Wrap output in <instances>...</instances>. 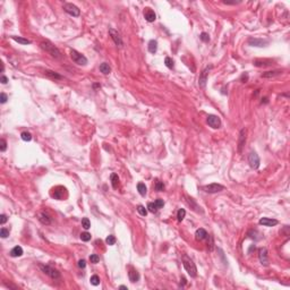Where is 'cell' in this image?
<instances>
[{
    "label": "cell",
    "mask_w": 290,
    "mask_h": 290,
    "mask_svg": "<svg viewBox=\"0 0 290 290\" xmlns=\"http://www.w3.org/2000/svg\"><path fill=\"white\" fill-rule=\"evenodd\" d=\"M65 188L63 187H56L54 189H53V193H52L51 195L52 197H54L56 199H62L63 198V193H65Z\"/></svg>",
    "instance_id": "2e32d148"
},
{
    "label": "cell",
    "mask_w": 290,
    "mask_h": 290,
    "mask_svg": "<svg viewBox=\"0 0 290 290\" xmlns=\"http://www.w3.org/2000/svg\"><path fill=\"white\" fill-rule=\"evenodd\" d=\"M147 208H148V211L151 212V213H156L158 212V206L155 205V203H148L147 204Z\"/></svg>",
    "instance_id": "4dcf8cb0"
},
{
    "label": "cell",
    "mask_w": 290,
    "mask_h": 290,
    "mask_svg": "<svg viewBox=\"0 0 290 290\" xmlns=\"http://www.w3.org/2000/svg\"><path fill=\"white\" fill-rule=\"evenodd\" d=\"M211 68H212V66L207 67L206 69H204V70L202 72L201 76H199V79H198V85H199V87H205L206 82H207V75H208V72H210Z\"/></svg>",
    "instance_id": "30bf717a"
},
{
    "label": "cell",
    "mask_w": 290,
    "mask_h": 290,
    "mask_svg": "<svg viewBox=\"0 0 290 290\" xmlns=\"http://www.w3.org/2000/svg\"><path fill=\"white\" fill-rule=\"evenodd\" d=\"M119 289H126V290H127L128 288H127L126 286H120V287H119Z\"/></svg>",
    "instance_id": "681fc988"
},
{
    "label": "cell",
    "mask_w": 290,
    "mask_h": 290,
    "mask_svg": "<svg viewBox=\"0 0 290 290\" xmlns=\"http://www.w3.org/2000/svg\"><path fill=\"white\" fill-rule=\"evenodd\" d=\"M81 239H82L83 241H89V240H91V234H90V232H82V234H81Z\"/></svg>",
    "instance_id": "74e56055"
},
{
    "label": "cell",
    "mask_w": 290,
    "mask_h": 290,
    "mask_svg": "<svg viewBox=\"0 0 290 290\" xmlns=\"http://www.w3.org/2000/svg\"><path fill=\"white\" fill-rule=\"evenodd\" d=\"M94 87H95V89H96V87H100V85H99V84H94Z\"/></svg>",
    "instance_id": "f907efd6"
},
{
    "label": "cell",
    "mask_w": 290,
    "mask_h": 290,
    "mask_svg": "<svg viewBox=\"0 0 290 290\" xmlns=\"http://www.w3.org/2000/svg\"><path fill=\"white\" fill-rule=\"evenodd\" d=\"M110 180H111V185L114 187V189H117L118 186H119V177L117 174H111L110 176Z\"/></svg>",
    "instance_id": "603a6c76"
},
{
    "label": "cell",
    "mask_w": 290,
    "mask_h": 290,
    "mask_svg": "<svg viewBox=\"0 0 290 290\" xmlns=\"http://www.w3.org/2000/svg\"><path fill=\"white\" fill-rule=\"evenodd\" d=\"M185 215H186V211L184 208H179L178 212H177V219H178V221H183Z\"/></svg>",
    "instance_id": "83f0119b"
},
{
    "label": "cell",
    "mask_w": 290,
    "mask_h": 290,
    "mask_svg": "<svg viewBox=\"0 0 290 290\" xmlns=\"http://www.w3.org/2000/svg\"><path fill=\"white\" fill-rule=\"evenodd\" d=\"M144 17L145 20L148 22V23H152L156 20V15L154 10H152L151 8H145L144 10Z\"/></svg>",
    "instance_id": "5bb4252c"
},
{
    "label": "cell",
    "mask_w": 290,
    "mask_h": 290,
    "mask_svg": "<svg viewBox=\"0 0 290 290\" xmlns=\"http://www.w3.org/2000/svg\"><path fill=\"white\" fill-rule=\"evenodd\" d=\"M63 10L66 11L67 14H69L70 16H74V17H78L79 14H81V10L78 9L77 6H75L74 3H65L63 5Z\"/></svg>",
    "instance_id": "8992f818"
},
{
    "label": "cell",
    "mask_w": 290,
    "mask_h": 290,
    "mask_svg": "<svg viewBox=\"0 0 290 290\" xmlns=\"http://www.w3.org/2000/svg\"><path fill=\"white\" fill-rule=\"evenodd\" d=\"M248 163L253 169H257L259 167V156L256 152H250L248 155Z\"/></svg>",
    "instance_id": "ba28073f"
},
{
    "label": "cell",
    "mask_w": 290,
    "mask_h": 290,
    "mask_svg": "<svg viewBox=\"0 0 290 290\" xmlns=\"http://www.w3.org/2000/svg\"><path fill=\"white\" fill-rule=\"evenodd\" d=\"M38 219H39V221H40L41 223H43V224H50L52 222V219L50 218V215L47 214V213H43V212L39 214Z\"/></svg>",
    "instance_id": "e0dca14e"
},
{
    "label": "cell",
    "mask_w": 290,
    "mask_h": 290,
    "mask_svg": "<svg viewBox=\"0 0 290 290\" xmlns=\"http://www.w3.org/2000/svg\"><path fill=\"white\" fill-rule=\"evenodd\" d=\"M70 57H72V61L75 62V63H77V65H79V66L87 65V58L84 54L77 52L76 50H72L70 51Z\"/></svg>",
    "instance_id": "277c9868"
},
{
    "label": "cell",
    "mask_w": 290,
    "mask_h": 290,
    "mask_svg": "<svg viewBox=\"0 0 290 290\" xmlns=\"http://www.w3.org/2000/svg\"><path fill=\"white\" fill-rule=\"evenodd\" d=\"M128 278H129V280H130L132 282H137V281L139 280V274H138L137 271L132 270V271L128 272Z\"/></svg>",
    "instance_id": "44dd1931"
},
{
    "label": "cell",
    "mask_w": 290,
    "mask_h": 290,
    "mask_svg": "<svg viewBox=\"0 0 290 290\" xmlns=\"http://www.w3.org/2000/svg\"><path fill=\"white\" fill-rule=\"evenodd\" d=\"M109 33H110V35H111V39H112L114 42L116 43V45L121 48V47L124 45V42H123V40H121L120 34L116 31V30H114V29H110V30H109Z\"/></svg>",
    "instance_id": "9c48e42d"
},
{
    "label": "cell",
    "mask_w": 290,
    "mask_h": 290,
    "mask_svg": "<svg viewBox=\"0 0 290 290\" xmlns=\"http://www.w3.org/2000/svg\"><path fill=\"white\" fill-rule=\"evenodd\" d=\"M259 262L263 264V265H269V259H268V249L266 248H261L259 250Z\"/></svg>",
    "instance_id": "4fadbf2b"
},
{
    "label": "cell",
    "mask_w": 290,
    "mask_h": 290,
    "mask_svg": "<svg viewBox=\"0 0 290 290\" xmlns=\"http://www.w3.org/2000/svg\"><path fill=\"white\" fill-rule=\"evenodd\" d=\"M40 47H41V49H43L45 52H48L52 58H54V59H60V58H61V52H60V50H59L56 45H53L50 41L41 42V43H40Z\"/></svg>",
    "instance_id": "6da1fadb"
},
{
    "label": "cell",
    "mask_w": 290,
    "mask_h": 290,
    "mask_svg": "<svg viewBox=\"0 0 290 290\" xmlns=\"http://www.w3.org/2000/svg\"><path fill=\"white\" fill-rule=\"evenodd\" d=\"M148 51L151 52V53H155L156 50H158V42L155 40H151V41L148 42Z\"/></svg>",
    "instance_id": "cb8c5ba5"
},
{
    "label": "cell",
    "mask_w": 290,
    "mask_h": 290,
    "mask_svg": "<svg viewBox=\"0 0 290 290\" xmlns=\"http://www.w3.org/2000/svg\"><path fill=\"white\" fill-rule=\"evenodd\" d=\"M154 203H155V205L158 206V208H161V207H163V205H165V201L161 199V198H158Z\"/></svg>",
    "instance_id": "b9f144b4"
},
{
    "label": "cell",
    "mask_w": 290,
    "mask_h": 290,
    "mask_svg": "<svg viewBox=\"0 0 290 290\" xmlns=\"http://www.w3.org/2000/svg\"><path fill=\"white\" fill-rule=\"evenodd\" d=\"M90 261H91V263H94V264H96V263H99V261H100V257L96 255V254H92L91 256H90Z\"/></svg>",
    "instance_id": "f35d334b"
},
{
    "label": "cell",
    "mask_w": 290,
    "mask_h": 290,
    "mask_svg": "<svg viewBox=\"0 0 290 290\" xmlns=\"http://www.w3.org/2000/svg\"><path fill=\"white\" fill-rule=\"evenodd\" d=\"M100 72H102V74H104V75H109L111 72V67L109 66V63L103 62V63L100 65Z\"/></svg>",
    "instance_id": "ffe728a7"
},
{
    "label": "cell",
    "mask_w": 290,
    "mask_h": 290,
    "mask_svg": "<svg viewBox=\"0 0 290 290\" xmlns=\"http://www.w3.org/2000/svg\"><path fill=\"white\" fill-rule=\"evenodd\" d=\"M206 123L210 127H212L213 129H218L221 127V120L220 118L215 116V114H208L206 119Z\"/></svg>",
    "instance_id": "52a82bcc"
},
{
    "label": "cell",
    "mask_w": 290,
    "mask_h": 290,
    "mask_svg": "<svg viewBox=\"0 0 290 290\" xmlns=\"http://www.w3.org/2000/svg\"><path fill=\"white\" fill-rule=\"evenodd\" d=\"M40 269L41 271L44 273V274H47V275H49L51 279H59L60 278V273L57 271L56 269H53L51 266H49V265H43V264H40Z\"/></svg>",
    "instance_id": "3957f363"
},
{
    "label": "cell",
    "mask_w": 290,
    "mask_h": 290,
    "mask_svg": "<svg viewBox=\"0 0 290 290\" xmlns=\"http://www.w3.org/2000/svg\"><path fill=\"white\" fill-rule=\"evenodd\" d=\"M137 212H138L142 217H146V214H147V210H146L143 205H138V206H137Z\"/></svg>",
    "instance_id": "836d02e7"
},
{
    "label": "cell",
    "mask_w": 290,
    "mask_h": 290,
    "mask_svg": "<svg viewBox=\"0 0 290 290\" xmlns=\"http://www.w3.org/2000/svg\"><path fill=\"white\" fill-rule=\"evenodd\" d=\"M181 281H183V286H185V284H186V279H185V278L183 277V278H181V280H180V282H181Z\"/></svg>",
    "instance_id": "c3c4849f"
},
{
    "label": "cell",
    "mask_w": 290,
    "mask_h": 290,
    "mask_svg": "<svg viewBox=\"0 0 290 290\" xmlns=\"http://www.w3.org/2000/svg\"><path fill=\"white\" fill-rule=\"evenodd\" d=\"M223 3H227V5H236V3H239L238 2H236V1H223Z\"/></svg>",
    "instance_id": "7dc6e473"
},
{
    "label": "cell",
    "mask_w": 290,
    "mask_h": 290,
    "mask_svg": "<svg viewBox=\"0 0 290 290\" xmlns=\"http://www.w3.org/2000/svg\"><path fill=\"white\" fill-rule=\"evenodd\" d=\"M44 75H47L48 77L53 78V79H62V76L59 75L58 72H52V70H44Z\"/></svg>",
    "instance_id": "7402d4cb"
},
{
    "label": "cell",
    "mask_w": 290,
    "mask_h": 290,
    "mask_svg": "<svg viewBox=\"0 0 290 290\" xmlns=\"http://www.w3.org/2000/svg\"><path fill=\"white\" fill-rule=\"evenodd\" d=\"M165 63H166V66L168 68H170V69H172L174 68V60L170 58V57H166V59H165Z\"/></svg>",
    "instance_id": "f546056e"
},
{
    "label": "cell",
    "mask_w": 290,
    "mask_h": 290,
    "mask_svg": "<svg viewBox=\"0 0 290 290\" xmlns=\"http://www.w3.org/2000/svg\"><path fill=\"white\" fill-rule=\"evenodd\" d=\"M246 143V129H241L239 134V141H238V151L241 152L244 145Z\"/></svg>",
    "instance_id": "9a60e30c"
},
{
    "label": "cell",
    "mask_w": 290,
    "mask_h": 290,
    "mask_svg": "<svg viewBox=\"0 0 290 290\" xmlns=\"http://www.w3.org/2000/svg\"><path fill=\"white\" fill-rule=\"evenodd\" d=\"M90 281H91V284H93V286H99L100 284V278L98 275H92Z\"/></svg>",
    "instance_id": "d590c367"
},
{
    "label": "cell",
    "mask_w": 290,
    "mask_h": 290,
    "mask_svg": "<svg viewBox=\"0 0 290 290\" xmlns=\"http://www.w3.org/2000/svg\"><path fill=\"white\" fill-rule=\"evenodd\" d=\"M82 227L84 229H86V230L91 228V222H90V220L87 218H84L83 220H82Z\"/></svg>",
    "instance_id": "d6a6232c"
},
{
    "label": "cell",
    "mask_w": 290,
    "mask_h": 290,
    "mask_svg": "<svg viewBox=\"0 0 290 290\" xmlns=\"http://www.w3.org/2000/svg\"><path fill=\"white\" fill-rule=\"evenodd\" d=\"M281 70H273V72H266L264 74H262V77L263 78H271V77H274V76H278L281 74Z\"/></svg>",
    "instance_id": "d4e9b609"
},
{
    "label": "cell",
    "mask_w": 290,
    "mask_h": 290,
    "mask_svg": "<svg viewBox=\"0 0 290 290\" xmlns=\"http://www.w3.org/2000/svg\"><path fill=\"white\" fill-rule=\"evenodd\" d=\"M11 39L14 40V41L18 42V43H21V44H31L32 42L30 40H27V39H24V38H21V36H11Z\"/></svg>",
    "instance_id": "4316f807"
},
{
    "label": "cell",
    "mask_w": 290,
    "mask_h": 290,
    "mask_svg": "<svg viewBox=\"0 0 290 290\" xmlns=\"http://www.w3.org/2000/svg\"><path fill=\"white\" fill-rule=\"evenodd\" d=\"M202 189L205 192V193H208V194H214V193H220L224 189V186L220 185V184H210V185H205V186L202 187Z\"/></svg>",
    "instance_id": "5b68a950"
},
{
    "label": "cell",
    "mask_w": 290,
    "mask_h": 290,
    "mask_svg": "<svg viewBox=\"0 0 290 290\" xmlns=\"http://www.w3.org/2000/svg\"><path fill=\"white\" fill-rule=\"evenodd\" d=\"M137 190H138V193L141 194V196H145V195H146L147 188H146L144 183H138V184H137Z\"/></svg>",
    "instance_id": "484cf974"
},
{
    "label": "cell",
    "mask_w": 290,
    "mask_h": 290,
    "mask_svg": "<svg viewBox=\"0 0 290 290\" xmlns=\"http://www.w3.org/2000/svg\"><path fill=\"white\" fill-rule=\"evenodd\" d=\"M0 236H1V238H7L9 236V229L1 228V230H0Z\"/></svg>",
    "instance_id": "8d00e7d4"
},
{
    "label": "cell",
    "mask_w": 290,
    "mask_h": 290,
    "mask_svg": "<svg viewBox=\"0 0 290 290\" xmlns=\"http://www.w3.org/2000/svg\"><path fill=\"white\" fill-rule=\"evenodd\" d=\"M268 43H269V41L262 40V39H253V38H250L248 40V44L252 45V47H259V48H262V47H266Z\"/></svg>",
    "instance_id": "7c38bea8"
},
{
    "label": "cell",
    "mask_w": 290,
    "mask_h": 290,
    "mask_svg": "<svg viewBox=\"0 0 290 290\" xmlns=\"http://www.w3.org/2000/svg\"><path fill=\"white\" fill-rule=\"evenodd\" d=\"M155 189L158 192H163L165 190V185H163V183L162 181H160V180H156L155 181Z\"/></svg>",
    "instance_id": "e575fe53"
},
{
    "label": "cell",
    "mask_w": 290,
    "mask_h": 290,
    "mask_svg": "<svg viewBox=\"0 0 290 290\" xmlns=\"http://www.w3.org/2000/svg\"><path fill=\"white\" fill-rule=\"evenodd\" d=\"M22 255H23V248H22L21 246H15V247L10 250L11 257H20Z\"/></svg>",
    "instance_id": "d6986e66"
},
{
    "label": "cell",
    "mask_w": 290,
    "mask_h": 290,
    "mask_svg": "<svg viewBox=\"0 0 290 290\" xmlns=\"http://www.w3.org/2000/svg\"><path fill=\"white\" fill-rule=\"evenodd\" d=\"M259 223L261 226H264V227H273V226H277L279 222H278V220H275V219L262 218V219L259 221Z\"/></svg>",
    "instance_id": "8fae6325"
},
{
    "label": "cell",
    "mask_w": 290,
    "mask_h": 290,
    "mask_svg": "<svg viewBox=\"0 0 290 290\" xmlns=\"http://www.w3.org/2000/svg\"><path fill=\"white\" fill-rule=\"evenodd\" d=\"M85 266H86V262H85L84 259H79V261H78V268L84 269Z\"/></svg>",
    "instance_id": "f6af8a7d"
},
{
    "label": "cell",
    "mask_w": 290,
    "mask_h": 290,
    "mask_svg": "<svg viewBox=\"0 0 290 290\" xmlns=\"http://www.w3.org/2000/svg\"><path fill=\"white\" fill-rule=\"evenodd\" d=\"M208 236L206 232V230L203 228H199L196 230V232H195V238L197 240H203V239H205Z\"/></svg>",
    "instance_id": "ac0fdd59"
},
{
    "label": "cell",
    "mask_w": 290,
    "mask_h": 290,
    "mask_svg": "<svg viewBox=\"0 0 290 290\" xmlns=\"http://www.w3.org/2000/svg\"><path fill=\"white\" fill-rule=\"evenodd\" d=\"M183 265H184L185 270L187 271V273H188L192 278H196V275H197L196 265H195V263L193 262V259H190V257H188L186 254L183 255Z\"/></svg>",
    "instance_id": "7a4b0ae2"
},
{
    "label": "cell",
    "mask_w": 290,
    "mask_h": 290,
    "mask_svg": "<svg viewBox=\"0 0 290 290\" xmlns=\"http://www.w3.org/2000/svg\"><path fill=\"white\" fill-rule=\"evenodd\" d=\"M6 148H7V143H6V141L2 138V139L0 141V151H1V152H5Z\"/></svg>",
    "instance_id": "ab89813d"
},
{
    "label": "cell",
    "mask_w": 290,
    "mask_h": 290,
    "mask_svg": "<svg viewBox=\"0 0 290 290\" xmlns=\"http://www.w3.org/2000/svg\"><path fill=\"white\" fill-rule=\"evenodd\" d=\"M21 137L23 141H25V142H30L32 139V135L31 133H29V132H23L21 134Z\"/></svg>",
    "instance_id": "f1b7e54d"
},
{
    "label": "cell",
    "mask_w": 290,
    "mask_h": 290,
    "mask_svg": "<svg viewBox=\"0 0 290 290\" xmlns=\"http://www.w3.org/2000/svg\"><path fill=\"white\" fill-rule=\"evenodd\" d=\"M7 220H8V219H7V215H5V214H1V215H0V223H1V224H5V223L7 222Z\"/></svg>",
    "instance_id": "ee69618b"
},
{
    "label": "cell",
    "mask_w": 290,
    "mask_h": 290,
    "mask_svg": "<svg viewBox=\"0 0 290 290\" xmlns=\"http://www.w3.org/2000/svg\"><path fill=\"white\" fill-rule=\"evenodd\" d=\"M0 82L2 84H7L8 83V78H7L6 76H1V77H0Z\"/></svg>",
    "instance_id": "bcb514c9"
},
{
    "label": "cell",
    "mask_w": 290,
    "mask_h": 290,
    "mask_svg": "<svg viewBox=\"0 0 290 290\" xmlns=\"http://www.w3.org/2000/svg\"><path fill=\"white\" fill-rule=\"evenodd\" d=\"M199 38H201V40H202L203 42H208L210 41V36H208V34L205 33V32H203V33L201 34V36H199Z\"/></svg>",
    "instance_id": "60d3db41"
},
{
    "label": "cell",
    "mask_w": 290,
    "mask_h": 290,
    "mask_svg": "<svg viewBox=\"0 0 290 290\" xmlns=\"http://www.w3.org/2000/svg\"><path fill=\"white\" fill-rule=\"evenodd\" d=\"M7 100H8L7 94H5V93L0 94V103H6V102H7Z\"/></svg>",
    "instance_id": "7bdbcfd3"
},
{
    "label": "cell",
    "mask_w": 290,
    "mask_h": 290,
    "mask_svg": "<svg viewBox=\"0 0 290 290\" xmlns=\"http://www.w3.org/2000/svg\"><path fill=\"white\" fill-rule=\"evenodd\" d=\"M105 243L109 245V246H112V245H114L116 244V237L114 236H112V235H110V236H108L107 237V239H105Z\"/></svg>",
    "instance_id": "1f68e13d"
}]
</instances>
